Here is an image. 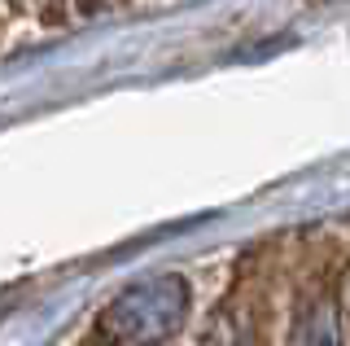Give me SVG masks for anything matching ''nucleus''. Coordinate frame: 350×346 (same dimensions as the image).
<instances>
[{
    "label": "nucleus",
    "mask_w": 350,
    "mask_h": 346,
    "mask_svg": "<svg viewBox=\"0 0 350 346\" xmlns=\"http://www.w3.org/2000/svg\"><path fill=\"white\" fill-rule=\"evenodd\" d=\"M184 311H189V285L167 272V276H153V280L123 289L105 307V329L118 342L145 346V342H162L167 333L180 329Z\"/></svg>",
    "instance_id": "obj_1"
},
{
    "label": "nucleus",
    "mask_w": 350,
    "mask_h": 346,
    "mask_svg": "<svg viewBox=\"0 0 350 346\" xmlns=\"http://www.w3.org/2000/svg\"><path fill=\"white\" fill-rule=\"evenodd\" d=\"M289 346H342V324H337V307L333 302H311L298 316L289 333Z\"/></svg>",
    "instance_id": "obj_2"
},
{
    "label": "nucleus",
    "mask_w": 350,
    "mask_h": 346,
    "mask_svg": "<svg viewBox=\"0 0 350 346\" xmlns=\"http://www.w3.org/2000/svg\"><path fill=\"white\" fill-rule=\"evenodd\" d=\"M202 346H245V342H241V333H237V329H215Z\"/></svg>",
    "instance_id": "obj_3"
}]
</instances>
